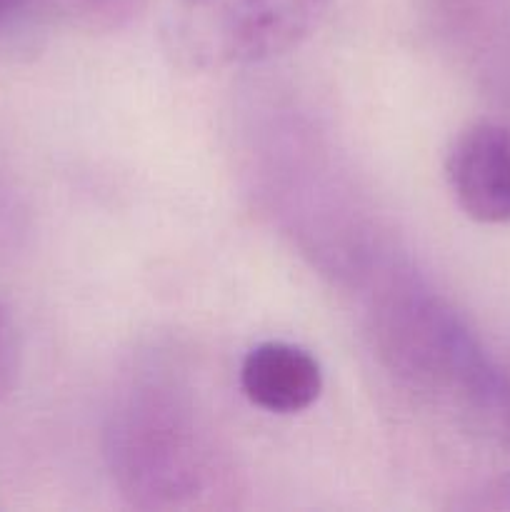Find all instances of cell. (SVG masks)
Returning <instances> with one entry per match:
<instances>
[{"instance_id": "obj_1", "label": "cell", "mask_w": 510, "mask_h": 512, "mask_svg": "<svg viewBox=\"0 0 510 512\" xmlns=\"http://www.w3.org/2000/svg\"><path fill=\"white\" fill-rule=\"evenodd\" d=\"M378 313L383 353L405 380L458 400L503 435L508 415L505 365L490 358L445 300L408 280L395 285Z\"/></svg>"}, {"instance_id": "obj_6", "label": "cell", "mask_w": 510, "mask_h": 512, "mask_svg": "<svg viewBox=\"0 0 510 512\" xmlns=\"http://www.w3.org/2000/svg\"><path fill=\"white\" fill-rule=\"evenodd\" d=\"M33 5H48V0H0V30L13 25Z\"/></svg>"}, {"instance_id": "obj_4", "label": "cell", "mask_w": 510, "mask_h": 512, "mask_svg": "<svg viewBox=\"0 0 510 512\" xmlns=\"http://www.w3.org/2000/svg\"><path fill=\"white\" fill-rule=\"evenodd\" d=\"M458 208L483 225L510 223V125L475 120L460 130L445 160Z\"/></svg>"}, {"instance_id": "obj_7", "label": "cell", "mask_w": 510, "mask_h": 512, "mask_svg": "<svg viewBox=\"0 0 510 512\" xmlns=\"http://www.w3.org/2000/svg\"><path fill=\"white\" fill-rule=\"evenodd\" d=\"M505 378H508V415H505V430L503 438L510 443V365H505Z\"/></svg>"}, {"instance_id": "obj_3", "label": "cell", "mask_w": 510, "mask_h": 512, "mask_svg": "<svg viewBox=\"0 0 510 512\" xmlns=\"http://www.w3.org/2000/svg\"><path fill=\"white\" fill-rule=\"evenodd\" d=\"M108 438L110 468L135 505L163 508L203 493L210 453L190 410H183L170 390L150 385L130 390V398L113 410Z\"/></svg>"}, {"instance_id": "obj_5", "label": "cell", "mask_w": 510, "mask_h": 512, "mask_svg": "<svg viewBox=\"0 0 510 512\" xmlns=\"http://www.w3.org/2000/svg\"><path fill=\"white\" fill-rule=\"evenodd\" d=\"M240 388L260 410L295 415L308 410L323 393V368L313 353L285 340H265L245 353Z\"/></svg>"}, {"instance_id": "obj_8", "label": "cell", "mask_w": 510, "mask_h": 512, "mask_svg": "<svg viewBox=\"0 0 510 512\" xmlns=\"http://www.w3.org/2000/svg\"><path fill=\"white\" fill-rule=\"evenodd\" d=\"M0 338H3V320H0Z\"/></svg>"}, {"instance_id": "obj_2", "label": "cell", "mask_w": 510, "mask_h": 512, "mask_svg": "<svg viewBox=\"0 0 510 512\" xmlns=\"http://www.w3.org/2000/svg\"><path fill=\"white\" fill-rule=\"evenodd\" d=\"M333 0H170L160 40L178 68L220 73L300 48Z\"/></svg>"}]
</instances>
